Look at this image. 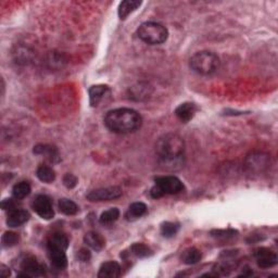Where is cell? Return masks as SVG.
<instances>
[{
	"instance_id": "6da1fadb",
	"label": "cell",
	"mask_w": 278,
	"mask_h": 278,
	"mask_svg": "<svg viewBox=\"0 0 278 278\" xmlns=\"http://www.w3.org/2000/svg\"><path fill=\"white\" fill-rule=\"evenodd\" d=\"M156 152L162 168L177 171L184 167L185 141L177 134H166L159 138Z\"/></svg>"
},
{
	"instance_id": "7a4b0ae2",
	"label": "cell",
	"mask_w": 278,
	"mask_h": 278,
	"mask_svg": "<svg viewBox=\"0 0 278 278\" xmlns=\"http://www.w3.org/2000/svg\"><path fill=\"white\" fill-rule=\"evenodd\" d=\"M105 125L115 134L135 133L142 125V117L130 108H118L109 111L105 116Z\"/></svg>"
},
{
	"instance_id": "3957f363",
	"label": "cell",
	"mask_w": 278,
	"mask_h": 278,
	"mask_svg": "<svg viewBox=\"0 0 278 278\" xmlns=\"http://www.w3.org/2000/svg\"><path fill=\"white\" fill-rule=\"evenodd\" d=\"M189 66L199 75L208 76L220 68V58L211 51H199L189 60Z\"/></svg>"
},
{
	"instance_id": "277c9868",
	"label": "cell",
	"mask_w": 278,
	"mask_h": 278,
	"mask_svg": "<svg viewBox=\"0 0 278 278\" xmlns=\"http://www.w3.org/2000/svg\"><path fill=\"white\" fill-rule=\"evenodd\" d=\"M137 36L148 45H161L168 37V30L158 22H145L137 29Z\"/></svg>"
},
{
	"instance_id": "5b68a950",
	"label": "cell",
	"mask_w": 278,
	"mask_h": 278,
	"mask_svg": "<svg viewBox=\"0 0 278 278\" xmlns=\"http://www.w3.org/2000/svg\"><path fill=\"white\" fill-rule=\"evenodd\" d=\"M156 185L151 188L150 195L154 199L162 198L166 195H176L184 190L183 182L173 175L167 176H158L154 178Z\"/></svg>"
},
{
	"instance_id": "8992f818",
	"label": "cell",
	"mask_w": 278,
	"mask_h": 278,
	"mask_svg": "<svg viewBox=\"0 0 278 278\" xmlns=\"http://www.w3.org/2000/svg\"><path fill=\"white\" fill-rule=\"evenodd\" d=\"M122 195V189L117 186L112 187H106V188H98L95 190H91L87 194V199L89 201L96 202V201H111V200H115L120 198Z\"/></svg>"
},
{
	"instance_id": "52a82bcc",
	"label": "cell",
	"mask_w": 278,
	"mask_h": 278,
	"mask_svg": "<svg viewBox=\"0 0 278 278\" xmlns=\"http://www.w3.org/2000/svg\"><path fill=\"white\" fill-rule=\"evenodd\" d=\"M32 207L33 210L35 211V213L37 214L39 218H42L44 220L54 219L55 211L53 203H51V200L49 199V197H47L46 195H38L37 197L34 199Z\"/></svg>"
},
{
	"instance_id": "ba28073f",
	"label": "cell",
	"mask_w": 278,
	"mask_h": 278,
	"mask_svg": "<svg viewBox=\"0 0 278 278\" xmlns=\"http://www.w3.org/2000/svg\"><path fill=\"white\" fill-rule=\"evenodd\" d=\"M253 255L255 257L256 264L261 269H271L277 264L278 257L276 252L269 248H257L254 250Z\"/></svg>"
},
{
	"instance_id": "9c48e42d",
	"label": "cell",
	"mask_w": 278,
	"mask_h": 278,
	"mask_svg": "<svg viewBox=\"0 0 278 278\" xmlns=\"http://www.w3.org/2000/svg\"><path fill=\"white\" fill-rule=\"evenodd\" d=\"M246 166L251 172H262L270 166V158L267 154L262 152H253L248 156Z\"/></svg>"
},
{
	"instance_id": "30bf717a",
	"label": "cell",
	"mask_w": 278,
	"mask_h": 278,
	"mask_svg": "<svg viewBox=\"0 0 278 278\" xmlns=\"http://www.w3.org/2000/svg\"><path fill=\"white\" fill-rule=\"evenodd\" d=\"M47 253L51 264L56 270L62 271L68 266V257L65 254V250L58 248V247L47 246Z\"/></svg>"
},
{
	"instance_id": "8fae6325",
	"label": "cell",
	"mask_w": 278,
	"mask_h": 278,
	"mask_svg": "<svg viewBox=\"0 0 278 278\" xmlns=\"http://www.w3.org/2000/svg\"><path fill=\"white\" fill-rule=\"evenodd\" d=\"M21 269L28 277H40L46 274L45 266L40 264L32 255L27 256L22 261Z\"/></svg>"
},
{
	"instance_id": "7c38bea8",
	"label": "cell",
	"mask_w": 278,
	"mask_h": 278,
	"mask_svg": "<svg viewBox=\"0 0 278 278\" xmlns=\"http://www.w3.org/2000/svg\"><path fill=\"white\" fill-rule=\"evenodd\" d=\"M110 88L109 86L107 85H94L91 86L89 90H88V94H89V104L91 107H98L99 106L102 101H104L105 98L110 95Z\"/></svg>"
},
{
	"instance_id": "4fadbf2b",
	"label": "cell",
	"mask_w": 278,
	"mask_h": 278,
	"mask_svg": "<svg viewBox=\"0 0 278 278\" xmlns=\"http://www.w3.org/2000/svg\"><path fill=\"white\" fill-rule=\"evenodd\" d=\"M30 215L27 210L23 209H14L10 211L7 218V225L9 227H19L23 224H25L29 220Z\"/></svg>"
},
{
	"instance_id": "5bb4252c",
	"label": "cell",
	"mask_w": 278,
	"mask_h": 278,
	"mask_svg": "<svg viewBox=\"0 0 278 278\" xmlns=\"http://www.w3.org/2000/svg\"><path fill=\"white\" fill-rule=\"evenodd\" d=\"M33 152L35 154H38V156H44L47 160L53 163L60 162L59 151L55 146L46 145V143H39V145H36L34 147Z\"/></svg>"
},
{
	"instance_id": "9a60e30c",
	"label": "cell",
	"mask_w": 278,
	"mask_h": 278,
	"mask_svg": "<svg viewBox=\"0 0 278 278\" xmlns=\"http://www.w3.org/2000/svg\"><path fill=\"white\" fill-rule=\"evenodd\" d=\"M197 110H198L197 106L193 104V102H184V104L179 105L176 108V110H175V115L177 116L179 121L187 123L193 120Z\"/></svg>"
},
{
	"instance_id": "2e32d148",
	"label": "cell",
	"mask_w": 278,
	"mask_h": 278,
	"mask_svg": "<svg viewBox=\"0 0 278 278\" xmlns=\"http://www.w3.org/2000/svg\"><path fill=\"white\" fill-rule=\"evenodd\" d=\"M122 269L120 264L115 261L105 262L100 266L99 272H98V277L99 278H117L121 276Z\"/></svg>"
},
{
	"instance_id": "e0dca14e",
	"label": "cell",
	"mask_w": 278,
	"mask_h": 278,
	"mask_svg": "<svg viewBox=\"0 0 278 278\" xmlns=\"http://www.w3.org/2000/svg\"><path fill=\"white\" fill-rule=\"evenodd\" d=\"M84 243L92 250L100 251L105 248L106 239L99 233L88 231V233L84 236Z\"/></svg>"
},
{
	"instance_id": "ac0fdd59",
	"label": "cell",
	"mask_w": 278,
	"mask_h": 278,
	"mask_svg": "<svg viewBox=\"0 0 278 278\" xmlns=\"http://www.w3.org/2000/svg\"><path fill=\"white\" fill-rule=\"evenodd\" d=\"M140 6L141 1H138V0H125V1H122L117 10L118 17L121 20H125L128 15L136 11Z\"/></svg>"
},
{
	"instance_id": "d6986e66",
	"label": "cell",
	"mask_w": 278,
	"mask_h": 278,
	"mask_svg": "<svg viewBox=\"0 0 278 278\" xmlns=\"http://www.w3.org/2000/svg\"><path fill=\"white\" fill-rule=\"evenodd\" d=\"M147 205L142 202H134L130 205L125 218L127 221H136L147 213Z\"/></svg>"
},
{
	"instance_id": "ffe728a7",
	"label": "cell",
	"mask_w": 278,
	"mask_h": 278,
	"mask_svg": "<svg viewBox=\"0 0 278 278\" xmlns=\"http://www.w3.org/2000/svg\"><path fill=\"white\" fill-rule=\"evenodd\" d=\"M47 246L51 247H58L63 250H66L69 247V238L65 234L61 233V231H56V233L51 234L47 240Z\"/></svg>"
},
{
	"instance_id": "44dd1931",
	"label": "cell",
	"mask_w": 278,
	"mask_h": 278,
	"mask_svg": "<svg viewBox=\"0 0 278 278\" xmlns=\"http://www.w3.org/2000/svg\"><path fill=\"white\" fill-rule=\"evenodd\" d=\"M202 254L197 248H188L187 250H185L183 252V254L181 256L182 262L187 265H194L197 264L198 262L201 260Z\"/></svg>"
},
{
	"instance_id": "7402d4cb",
	"label": "cell",
	"mask_w": 278,
	"mask_h": 278,
	"mask_svg": "<svg viewBox=\"0 0 278 278\" xmlns=\"http://www.w3.org/2000/svg\"><path fill=\"white\" fill-rule=\"evenodd\" d=\"M36 175H37L39 181H42L43 183L46 184L53 183L56 179V173L54 171V168L47 166L38 167L37 171H36Z\"/></svg>"
},
{
	"instance_id": "603a6c76",
	"label": "cell",
	"mask_w": 278,
	"mask_h": 278,
	"mask_svg": "<svg viewBox=\"0 0 278 278\" xmlns=\"http://www.w3.org/2000/svg\"><path fill=\"white\" fill-rule=\"evenodd\" d=\"M58 208L60 212H62L65 215H75L79 212V205H77L74 201H72L70 199L62 198L59 200L58 202Z\"/></svg>"
},
{
	"instance_id": "cb8c5ba5",
	"label": "cell",
	"mask_w": 278,
	"mask_h": 278,
	"mask_svg": "<svg viewBox=\"0 0 278 278\" xmlns=\"http://www.w3.org/2000/svg\"><path fill=\"white\" fill-rule=\"evenodd\" d=\"M30 192H32V188H30V185L28 182H20L14 185L12 189V195L14 199L22 200L27 198L30 194Z\"/></svg>"
},
{
	"instance_id": "d4e9b609",
	"label": "cell",
	"mask_w": 278,
	"mask_h": 278,
	"mask_svg": "<svg viewBox=\"0 0 278 278\" xmlns=\"http://www.w3.org/2000/svg\"><path fill=\"white\" fill-rule=\"evenodd\" d=\"M120 218V210L117 208H111L101 214L99 222L102 225H111L115 223Z\"/></svg>"
},
{
	"instance_id": "484cf974",
	"label": "cell",
	"mask_w": 278,
	"mask_h": 278,
	"mask_svg": "<svg viewBox=\"0 0 278 278\" xmlns=\"http://www.w3.org/2000/svg\"><path fill=\"white\" fill-rule=\"evenodd\" d=\"M131 251L134 255L137 257H140V259H142V257H148L152 254L151 249L149 248L147 245L141 244V243L134 244L131 247Z\"/></svg>"
},
{
	"instance_id": "4316f807",
	"label": "cell",
	"mask_w": 278,
	"mask_h": 278,
	"mask_svg": "<svg viewBox=\"0 0 278 278\" xmlns=\"http://www.w3.org/2000/svg\"><path fill=\"white\" fill-rule=\"evenodd\" d=\"M181 225L174 222H166L161 225V234L166 238H172L178 233Z\"/></svg>"
},
{
	"instance_id": "83f0119b",
	"label": "cell",
	"mask_w": 278,
	"mask_h": 278,
	"mask_svg": "<svg viewBox=\"0 0 278 278\" xmlns=\"http://www.w3.org/2000/svg\"><path fill=\"white\" fill-rule=\"evenodd\" d=\"M1 243L4 248H10V247L18 245L19 236L13 231H6L1 238Z\"/></svg>"
},
{
	"instance_id": "f1b7e54d",
	"label": "cell",
	"mask_w": 278,
	"mask_h": 278,
	"mask_svg": "<svg viewBox=\"0 0 278 278\" xmlns=\"http://www.w3.org/2000/svg\"><path fill=\"white\" fill-rule=\"evenodd\" d=\"M149 95H150V92H149L148 85L139 84L132 88V97H136L138 100H141L142 98H147L149 97Z\"/></svg>"
},
{
	"instance_id": "f546056e",
	"label": "cell",
	"mask_w": 278,
	"mask_h": 278,
	"mask_svg": "<svg viewBox=\"0 0 278 278\" xmlns=\"http://www.w3.org/2000/svg\"><path fill=\"white\" fill-rule=\"evenodd\" d=\"M237 234V231L234 229H216L211 231V236L215 237V238H222V239H228L233 238Z\"/></svg>"
},
{
	"instance_id": "4dcf8cb0",
	"label": "cell",
	"mask_w": 278,
	"mask_h": 278,
	"mask_svg": "<svg viewBox=\"0 0 278 278\" xmlns=\"http://www.w3.org/2000/svg\"><path fill=\"white\" fill-rule=\"evenodd\" d=\"M32 51H29L28 48H21V49H18L17 53V60L19 62H24L27 63L28 61H30V56H32Z\"/></svg>"
},
{
	"instance_id": "1f68e13d",
	"label": "cell",
	"mask_w": 278,
	"mask_h": 278,
	"mask_svg": "<svg viewBox=\"0 0 278 278\" xmlns=\"http://www.w3.org/2000/svg\"><path fill=\"white\" fill-rule=\"evenodd\" d=\"M77 183H79V179H77V177L75 176V175L71 174V173H68V174L64 175L63 184H64V186L66 188H69V189L74 188V187H76Z\"/></svg>"
},
{
	"instance_id": "d6a6232c",
	"label": "cell",
	"mask_w": 278,
	"mask_h": 278,
	"mask_svg": "<svg viewBox=\"0 0 278 278\" xmlns=\"http://www.w3.org/2000/svg\"><path fill=\"white\" fill-rule=\"evenodd\" d=\"M47 62L51 65V66H54V65H58V66H62V63H63V58H62V56H60V55H56V54H51L50 55V59H48Z\"/></svg>"
},
{
	"instance_id": "836d02e7",
	"label": "cell",
	"mask_w": 278,
	"mask_h": 278,
	"mask_svg": "<svg viewBox=\"0 0 278 278\" xmlns=\"http://www.w3.org/2000/svg\"><path fill=\"white\" fill-rule=\"evenodd\" d=\"M77 257L81 262H88L91 257V253L88 249L82 248L79 252H77Z\"/></svg>"
},
{
	"instance_id": "e575fe53",
	"label": "cell",
	"mask_w": 278,
	"mask_h": 278,
	"mask_svg": "<svg viewBox=\"0 0 278 278\" xmlns=\"http://www.w3.org/2000/svg\"><path fill=\"white\" fill-rule=\"evenodd\" d=\"M15 201L13 199H4L3 201L1 202V208L3 209V210H6V211H12V210H14V209H17L15 208Z\"/></svg>"
},
{
	"instance_id": "d590c367",
	"label": "cell",
	"mask_w": 278,
	"mask_h": 278,
	"mask_svg": "<svg viewBox=\"0 0 278 278\" xmlns=\"http://www.w3.org/2000/svg\"><path fill=\"white\" fill-rule=\"evenodd\" d=\"M0 274H1V276L2 277H9L10 275H11V271H10V269L8 266H6V265H1V270H0Z\"/></svg>"
}]
</instances>
